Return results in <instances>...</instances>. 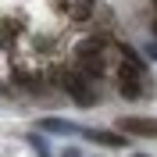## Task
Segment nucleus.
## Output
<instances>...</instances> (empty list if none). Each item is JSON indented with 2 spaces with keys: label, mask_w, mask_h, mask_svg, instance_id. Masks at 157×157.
Listing matches in <instances>:
<instances>
[{
  "label": "nucleus",
  "mask_w": 157,
  "mask_h": 157,
  "mask_svg": "<svg viewBox=\"0 0 157 157\" xmlns=\"http://www.w3.org/2000/svg\"><path fill=\"white\" fill-rule=\"evenodd\" d=\"M43 128L61 132V136H71V132H75V125H71V121H57V118H47V121H43Z\"/></svg>",
  "instance_id": "5"
},
{
  "label": "nucleus",
  "mask_w": 157,
  "mask_h": 157,
  "mask_svg": "<svg viewBox=\"0 0 157 157\" xmlns=\"http://www.w3.org/2000/svg\"><path fill=\"white\" fill-rule=\"evenodd\" d=\"M136 157H147V154H136Z\"/></svg>",
  "instance_id": "9"
},
{
  "label": "nucleus",
  "mask_w": 157,
  "mask_h": 157,
  "mask_svg": "<svg viewBox=\"0 0 157 157\" xmlns=\"http://www.w3.org/2000/svg\"><path fill=\"white\" fill-rule=\"evenodd\" d=\"M32 150H36V154H39V157H50V154H47V147H43V139H39V136H36V139H32Z\"/></svg>",
  "instance_id": "6"
},
{
  "label": "nucleus",
  "mask_w": 157,
  "mask_h": 157,
  "mask_svg": "<svg viewBox=\"0 0 157 157\" xmlns=\"http://www.w3.org/2000/svg\"><path fill=\"white\" fill-rule=\"evenodd\" d=\"M61 157H82V154H78L75 147H68V150H64V154H61Z\"/></svg>",
  "instance_id": "7"
},
{
  "label": "nucleus",
  "mask_w": 157,
  "mask_h": 157,
  "mask_svg": "<svg viewBox=\"0 0 157 157\" xmlns=\"http://www.w3.org/2000/svg\"><path fill=\"white\" fill-rule=\"evenodd\" d=\"M118 132H125V136H154L157 139V118H136L128 114L118 121Z\"/></svg>",
  "instance_id": "3"
},
{
  "label": "nucleus",
  "mask_w": 157,
  "mask_h": 157,
  "mask_svg": "<svg viewBox=\"0 0 157 157\" xmlns=\"http://www.w3.org/2000/svg\"><path fill=\"white\" fill-rule=\"evenodd\" d=\"M61 82H64V93L75 100L78 107H93V104H97V93L89 89V78L82 75L78 68H75V71H64V75H61Z\"/></svg>",
  "instance_id": "1"
},
{
  "label": "nucleus",
  "mask_w": 157,
  "mask_h": 157,
  "mask_svg": "<svg viewBox=\"0 0 157 157\" xmlns=\"http://www.w3.org/2000/svg\"><path fill=\"white\" fill-rule=\"evenodd\" d=\"M154 11H157V0H154Z\"/></svg>",
  "instance_id": "10"
},
{
  "label": "nucleus",
  "mask_w": 157,
  "mask_h": 157,
  "mask_svg": "<svg viewBox=\"0 0 157 157\" xmlns=\"http://www.w3.org/2000/svg\"><path fill=\"white\" fill-rule=\"evenodd\" d=\"M154 36H157V18H154Z\"/></svg>",
  "instance_id": "8"
},
{
  "label": "nucleus",
  "mask_w": 157,
  "mask_h": 157,
  "mask_svg": "<svg viewBox=\"0 0 157 157\" xmlns=\"http://www.w3.org/2000/svg\"><path fill=\"white\" fill-rule=\"evenodd\" d=\"M86 136L93 139V143H104V147H111V150H121V147H128L125 132H100V128H89Z\"/></svg>",
  "instance_id": "4"
},
{
  "label": "nucleus",
  "mask_w": 157,
  "mask_h": 157,
  "mask_svg": "<svg viewBox=\"0 0 157 157\" xmlns=\"http://www.w3.org/2000/svg\"><path fill=\"white\" fill-rule=\"evenodd\" d=\"M78 71L93 82V78H104L107 75V64H104V57H100V50H86V47H78V57H75Z\"/></svg>",
  "instance_id": "2"
}]
</instances>
